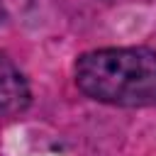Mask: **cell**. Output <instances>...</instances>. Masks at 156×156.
I'll return each instance as SVG.
<instances>
[{
  "label": "cell",
  "instance_id": "6da1fadb",
  "mask_svg": "<svg viewBox=\"0 0 156 156\" xmlns=\"http://www.w3.org/2000/svg\"><path fill=\"white\" fill-rule=\"evenodd\" d=\"M76 85L90 100L117 107L156 102V51L146 46L95 49L78 56Z\"/></svg>",
  "mask_w": 156,
  "mask_h": 156
},
{
  "label": "cell",
  "instance_id": "3957f363",
  "mask_svg": "<svg viewBox=\"0 0 156 156\" xmlns=\"http://www.w3.org/2000/svg\"><path fill=\"white\" fill-rule=\"evenodd\" d=\"M0 12H2V0H0Z\"/></svg>",
  "mask_w": 156,
  "mask_h": 156
},
{
  "label": "cell",
  "instance_id": "7a4b0ae2",
  "mask_svg": "<svg viewBox=\"0 0 156 156\" xmlns=\"http://www.w3.org/2000/svg\"><path fill=\"white\" fill-rule=\"evenodd\" d=\"M29 105V85L20 68L0 56V115H17Z\"/></svg>",
  "mask_w": 156,
  "mask_h": 156
}]
</instances>
